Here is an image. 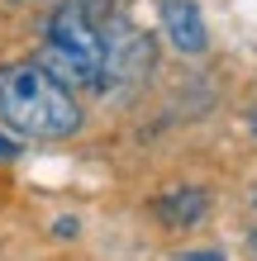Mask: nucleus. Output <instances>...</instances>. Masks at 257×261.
<instances>
[{
	"label": "nucleus",
	"mask_w": 257,
	"mask_h": 261,
	"mask_svg": "<svg viewBox=\"0 0 257 261\" xmlns=\"http://www.w3.org/2000/svg\"><path fill=\"white\" fill-rule=\"evenodd\" d=\"M0 114L24 138L53 143L72 138L81 128V105L72 100L67 86H57L38 62H10L0 67Z\"/></svg>",
	"instance_id": "nucleus-1"
},
{
	"label": "nucleus",
	"mask_w": 257,
	"mask_h": 261,
	"mask_svg": "<svg viewBox=\"0 0 257 261\" xmlns=\"http://www.w3.org/2000/svg\"><path fill=\"white\" fill-rule=\"evenodd\" d=\"M38 67L57 86H81V90H105V67H100V29L90 24L81 5H62L48 19V43H43Z\"/></svg>",
	"instance_id": "nucleus-2"
},
{
	"label": "nucleus",
	"mask_w": 257,
	"mask_h": 261,
	"mask_svg": "<svg viewBox=\"0 0 257 261\" xmlns=\"http://www.w3.org/2000/svg\"><path fill=\"white\" fill-rule=\"evenodd\" d=\"M157 43L153 34L133 29L129 19H114L100 29V67H105V86H138L148 71H153Z\"/></svg>",
	"instance_id": "nucleus-3"
},
{
	"label": "nucleus",
	"mask_w": 257,
	"mask_h": 261,
	"mask_svg": "<svg viewBox=\"0 0 257 261\" xmlns=\"http://www.w3.org/2000/svg\"><path fill=\"white\" fill-rule=\"evenodd\" d=\"M162 24H167L172 48H181L186 57H200L209 48V29H205L195 0H162Z\"/></svg>",
	"instance_id": "nucleus-4"
},
{
	"label": "nucleus",
	"mask_w": 257,
	"mask_h": 261,
	"mask_svg": "<svg viewBox=\"0 0 257 261\" xmlns=\"http://www.w3.org/2000/svg\"><path fill=\"white\" fill-rule=\"evenodd\" d=\"M209 209V195L205 190H172V195H157L153 199V214L167 228H195Z\"/></svg>",
	"instance_id": "nucleus-5"
},
{
	"label": "nucleus",
	"mask_w": 257,
	"mask_h": 261,
	"mask_svg": "<svg viewBox=\"0 0 257 261\" xmlns=\"http://www.w3.org/2000/svg\"><path fill=\"white\" fill-rule=\"evenodd\" d=\"M77 233H81V223H77V219H57V223H53V238H62V242H72Z\"/></svg>",
	"instance_id": "nucleus-6"
},
{
	"label": "nucleus",
	"mask_w": 257,
	"mask_h": 261,
	"mask_svg": "<svg viewBox=\"0 0 257 261\" xmlns=\"http://www.w3.org/2000/svg\"><path fill=\"white\" fill-rule=\"evenodd\" d=\"M14 157H19V143H14V138H5V133H0V162H14Z\"/></svg>",
	"instance_id": "nucleus-7"
},
{
	"label": "nucleus",
	"mask_w": 257,
	"mask_h": 261,
	"mask_svg": "<svg viewBox=\"0 0 257 261\" xmlns=\"http://www.w3.org/2000/svg\"><path fill=\"white\" fill-rule=\"evenodd\" d=\"M181 261H224V252H186Z\"/></svg>",
	"instance_id": "nucleus-8"
},
{
	"label": "nucleus",
	"mask_w": 257,
	"mask_h": 261,
	"mask_svg": "<svg viewBox=\"0 0 257 261\" xmlns=\"http://www.w3.org/2000/svg\"><path fill=\"white\" fill-rule=\"evenodd\" d=\"M248 247H252V261H257V228H252V233H248Z\"/></svg>",
	"instance_id": "nucleus-9"
},
{
	"label": "nucleus",
	"mask_w": 257,
	"mask_h": 261,
	"mask_svg": "<svg viewBox=\"0 0 257 261\" xmlns=\"http://www.w3.org/2000/svg\"><path fill=\"white\" fill-rule=\"evenodd\" d=\"M252 133H257V110H252Z\"/></svg>",
	"instance_id": "nucleus-10"
},
{
	"label": "nucleus",
	"mask_w": 257,
	"mask_h": 261,
	"mask_svg": "<svg viewBox=\"0 0 257 261\" xmlns=\"http://www.w3.org/2000/svg\"><path fill=\"white\" fill-rule=\"evenodd\" d=\"M252 204H257V199H252Z\"/></svg>",
	"instance_id": "nucleus-11"
}]
</instances>
